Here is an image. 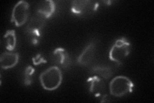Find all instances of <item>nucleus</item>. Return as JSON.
Returning <instances> with one entry per match:
<instances>
[{"label":"nucleus","instance_id":"obj_11","mask_svg":"<svg viewBox=\"0 0 154 103\" xmlns=\"http://www.w3.org/2000/svg\"><path fill=\"white\" fill-rule=\"evenodd\" d=\"M56 10L55 3L52 0H45L38 4L37 13L44 17L46 19L50 18L54 15Z\"/></svg>","mask_w":154,"mask_h":103},{"label":"nucleus","instance_id":"obj_3","mask_svg":"<svg viewBox=\"0 0 154 103\" xmlns=\"http://www.w3.org/2000/svg\"><path fill=\"white\" fill-rule=\"evenodd\" d=\"M131 52V44L124 37L115 41L110 48L109 57L110 61L117 64H121Z\"/></svg>","mask_w":154,"mask_h":103},{"label":"nucleus","instance_id":"obj_17","mask_svg":"<svg viewBox=\"0 0 154 103\" xmlns=\"http://www.w3.org/2000/svg\"><path fill=\"white\" fill-rule=\"evenodd\" d=\"M105 3H107L109 5H110V4L112 3V2H110V1H105V2H103Z\"/></svg>","mask_w":154,"mask_h":103},{"label":"nucleus","instance_id":"obj_8","mask_svg":"<svg viewBox=\"0 0 154 103\" xmlns=\"http://www.w3.org/2000/svg\"><path fill=\"white\" fill-rule=\"evenodd\" d=\"M52 59L56 64L65 69L68 68L71 64L70 56L65 48L59 47L55 48L52 53Z\"/></svg>","mask_w":154,"mask_h":103},{"label":"nucleus","instance_id":"obj_14","mask_svg":"<svg viewBox=\"0 0 154 103\" xmlns=\"http://www.w3.org/2000/svg\"><path fill=\"white\" fill-rule=\"evenodd\" d=\"M35 72V68L30 65H28L25 70L24 73V82L25 85L30 86L33 82V77Z\"/></svg>","mask_w":154,"mask_h":103},{"label":"nucleus","instance_id":"obj_1","mask_svg":"<svg viewBox=\"0 0 154 103\" xmlns=\"http://www.w3.org/2000/svg\"><path fill=\"white\" fill-rule=\"evenodd\" d=\"M63 75L59 67L52 66L43 71L39 76V81L43 89L47 91H54L61 85Z\"/></svg>","mask_w":154,"mask_h":103},{"label":"nucleus","instance_id":"obj_12","mask_svg":"<svg viewBox=\"0 0 154 103\" xmlns=\"http://www.w3.org/2000/svg\"><path fill=\"white\" fill-rule=\"evenodd\" d=\"M5 47L9 52H12L17 46V36L15 30H8L3 36Z\"/></svg>","mask_w":154,"mask_h":103},{"label":"nucleus","instance_id":"obj_5","mask_svg":"<svg viewBox=\"0 0 154 103\" xmlns=\"http://www.w3.org/2000/svg\"><path fill=\"white\" fill-rule=\"evenodd\" d=\"M29 14L30 5L27 2L21 0L14 6L11 14V21L17 27H22L28 21Z\"/></svg>","mask_w":154,"mask_h":103},{"label":"nucleus","instance_id":"obj_7","mask_svg":"<svg viewBox=\"0 0 154 103\" xmlns=\"http://www.w3.org/2000/svg\"><path fill=\"white\" fill-rule=\"evenodd\" d=\"M96 50V44L94 41H91L84 48L79 55L77 62L80 66H88L94 60Z\"/></svg>","mask_w":154,"mask_h":103},{"label":"nucleus","instance_id":"obj_6","mask_svg":"<svg viewBox=\"0 0 154 103\" xmlns=\"http://www.w3.org/2000/svg\"><path fill=\"white\" fill-rule=\"evenodd\" d=\"M46 24V19L37 13L32 18L28 23L26 31L29 35L32 36V43L36 44L42 34V31Z\"/></svg>","mask_w":154,"mask_h":103},{"label":"nucleus","instance_id":"obj_4","mask_svg":"<svg viewBox=\"0 0 154 103\" xmlns=\"http://www.w3.org/2000/svg\"><path fill=\"white\" fill-rule=\"evenodd\" d=\"M99 3L93 0H75L71 2V11L74 14L82 16L88 17L97 11Z\"/></svg>","mask_w":154,"mask_h":103},{"label":"nucleus","instance_id":"obj_9","mask_svg":"<svg viewBox=\"0 0 154 103\" xmlns=\"http://www.w3.org/2000/svg\"><path fill=\"white\" fill-rule=\"evenodd\" d=\"M89 84V92L96 97H100L103 95L106 86L102 78L98 76H91L87 80Z\"/></svg>","mask_w":154,"mask_h":103},{"label":"nucleus","instance_id":"obj_13","mask_svg":"<svg viewBox=\"0 0 154 103\" xmlns=\"http://www.w3.org/2000/svg\"><path fill=\"white\" fill-rule=\"evenodd\" d=\"M92 71L96 76L102 79H109L113 76L114 71L111 67L104 65H98L92 68Z\"/></svg>","mask_w":154,"mask_h":103},{"label":"nucleus","instance_id":"obj_15","mask_svg":"<svg viewBox=\"0 0 154 103\" xmlns=\"http://www.w3.org/2000/svg\"><path fill=\"white\" fill-rule=\"evenodd\" d=\"M32 63L35 66H38L41 65V64L46 63L47 61L44 58V57L42 56L41 53H38L35 57L32 58Z\"/></svg>","mask_w":154,"mask_h":103},{"label":"nucleus","instance_id":"obj_2","mask_svg":"<svg viewBox=\"0 0 154 103\" xmlns=\"http://www.w3.org/2000/svg\"><path fill=\"white\" fill-rule=\"evenodd\" d=\"M134 85L129 77L125 76L114 77L109 83V93L112 97L121 98L132 92Z\"/></svg>","mask_w":154,"mask_h":103},{"label":"nucleus","instance_id":"obj_10","mask_svg":"<svg viewBox=\"0 0 154 103\" xmlns=\"http://www.w3.org/2000/svg\"><path fill=\"white\" fill-rule=\"evenodd\" d=\"M19 60V54L17 52H5L0 56V66L2 69L8 70L16 66Z\"/></svg>","mask_w":154,"mask_h":103},{"label":"nucleus","instance_id":"obj_16","mask_svg":"<svg viewBox=\"0 0 154 103\" xmlns=\"http://www.w3.org/2000/svg\"><path fill=\"white\" fill-rule=\"evenodd\" d=\"M110 97L107 94H103L101 96V102H110Z\"/></svg>","mask_w":154,"mask_h":103}]
</instances>
